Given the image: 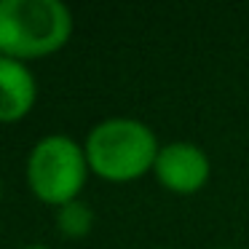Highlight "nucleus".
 <instances>
[{
    "label": "nucleus",
    "instance_id": "7",
    "mask_svg": "<svg viewBox=\"0 0 249 249\" xmlns=\"http://www.w3.org/2000/svg\"><path fill=\"white\" fill-rule=\"evenodd\" d=\"M24 249H49V247H43V244H33V247H24Z\"/></svg>",
    "mask_w": 249,
    "mask_h": 249
},
{
    "label": "nucleus",
    "instance_id": "5",
    "mask_svg": "<svg viewBox=\"0 0 249 249\" xmlns=\"http://www.w3.org/2000/svg\"><path fill=\"white\" fill-rule=\"evenodd\" d=\"M38 86L30 67L19 59L0 56V124H17L33 110Z\"/></svg>",
    "mask_w": 249,
    "mask_h": 249
},
{
    "label": "nucleus",
    "instance_id": "2",
    "mask_svg": "<svg viewBox=\"0 0 249 249\" xmlns=\"http://www.w3.org/2000/svg\"><path fill=\"white\" fill-rule=\"evenodd\" d=\"M86 161L99 179L131 182L153 172L158 158V140L147 124L137 118H107L86 137Z\"/></svg>",
    "mask_w": 249,
    "mask_h": 249
},
{
    "label": "nucleus",
    "instance_id": "4",
    "mask_svg": "<svg viewBox=\"0 0 249 249\" xmlns=\"http://www.w3.org/2000/svg\"><path fill=\"white\" fill-rule=\"evenodd\" d=\"M153 174L166 190L177 196H190L209 182L212 163L206 153L193 142H169L158 150Z\"/></svg>",
    "mask_w": 249,
    "mask_h": 249
},
{
    "label": "nucleus",
    "instance_id": "6",
    "mask_svg": "<svg viewBox=\"0 0 249 249\" xmlns=\"http://www.w3.org/2000/svg\"><path fill=\"white\" fill-rule=\"evenodd\" d=\"M56 228L65 238H86L94 228V209L81 198L70 201L56 209Z\"/></svg>",
    "mask_w": 249,
    "mask_h": 249
},
{
    "label": "nucleus",
    "instance_id": "9",
    "mask_svg": "<svg viewBox=\"0 0 249 249\" xmlns=\"http://www.w3.org/2000/svg\"><path fill=\"white\" fill-rule=\"evenodd\" d=\"M228 249H231V247H228Z\"/></svg>",
    "mask_w": 249,
    "mask_h": 249
},
{
    "label": "nucleus",
    "instance_id": "3",
    "mask_svg": "<svg viewBox=\"0 0 249 249\" xmlns=\"http://www.w3.org/2000/svg\"><path fill=\"white\" fill-rule=\"evenodd\" d=\"M89 161L83 145L67 134H49L35 142L27 156V185L38 201L49 206H65L78 198L89 177Z\"/></svg>",
    "mask_w": 249,
    "mask_h": 249
},
{
    "label": "nucleus",
    "instance_id": "8",
    "mask_svg": "<svg viewBox=\"0 0 249 249\" xmlns=\"http://www.w3.org/2000/svg\"><path fill=\"white\" fill-rule=\"evenodd\" d=\"M0 198H3V185H0Z\"/></svg>",
    "mask_w": 249,
    "mask_h": 249
},
{
    "label": "nucleus",
    "instance_id": "1",
    "mask_svg": "<svg viewBox=\"0 0 249 249\" xmlns=\"http://www.w3.org/2000/svg\"><path fill=\"white\" fill-rule=\"evenodd\" d=\"M72 14L62 0H0V56L40 59L65 49Z\"/></svg>",
    "mask_w": 249,
    "mask_h": 249
}]
</instances>
